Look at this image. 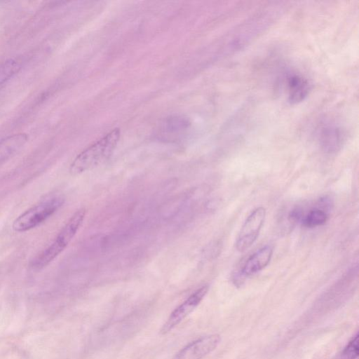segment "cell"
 <instances>
[{
    "label": "cell",
    "mask_w": 359,
    "mask_h": 359,
    "mask_svg": "<svg viewBox=\"0 0 359 359\" xmlns=\"http://www.w3.org/2000/svg\"><path fill=\"white\" fill-rule=\"evenodd\" d=\"M121 132L114 128L104 137L86 148L74 159L69 173L77 175L93 169L107 161L114 152L119 141Z\"/></svg>",
    "instance_id": "cell-1"
},
{
    "label": "cell",
    "mask_w": 359,
    "mask_h": 359,
    "mask_svg": "<svg viewBox=\"0 0 359 359\" xmlns=\"http://www.w3.org/2000/svg\"><path fill=\"white\" fill-rule=\"evenodd\" d=\"M86 213L85 208H81L74 213L55 241L32 262L33 269H41L46 266L66 248L79 231Z\"/></svg>",
    "instance_id": "cell-2"
},
{
    "label": "cell",
    "mask_w": 359,
    "mask_h": 359,
    "mask_svg": "<svg viewBox=\"0 0 359 359\" xmlns=\"http://www.w3.org/2000/svg\"><path fill=\"white\" fill-rule=\"evenodd\" d=\"M64 201L61 196L46 198L17 217L13 223V229L16 232H24L37 226L53 215Z\"/></svg>",
    "instance_id": "cell-3"
},
{
    "label": "cell",
    "mask_w": 359,
    "mask_h": 359,
    "mask_svg": "<svg viewBox=\"0 0 359 359\" xmlns=\"http://www.w3.org/2000/svg\"><path fill=\"white\" fill-rule=\"evenodd\" d=\"M266 210L258 207L253 210L244 222L236 242V249L240 252L248 250L257 240L264 222Z\"/></svg>",
    "instance_id": "cell-4"
},
{
    "label": "cell",
    "mask_w": 359,
    "mask_h": 359,
    "mask_svg": "<svg viewBox=\"0 0 359 359\" xmlns=\"http://www.w3.org/2000/svg\"><path fill=\"white\" fill-rule=\"evenodd\" d=\"M208 289L209 286L207 285L201 287L175 309L163 324L160 331L161 333L162 334H167L189 316L203 299Z\"/></svg>",
    "instance_id": "cell-5"
},
{
    "label": "cell",
    "mask_w": 359,
    "mask_h": 359,
    "mask_svg": "<svg viewBox=\"0 0 359 359\" xmlns=\"http://www.w3.org/2000/svg\"><path fill=\"white\" fill-rule=\"evenodd\" d=\"M220 341L218 334L201 337L180 349L173 359H202L214 351Z\"/></svg>",
    "instance_id": "cell-6"
},
{
    "label": "cell",
    "mask_w": 359,
    "mask_h": 359,
    "mask_svg": "<svg viewBox=\"0 0 359 359\" xmlns=\"http://www.w3.org/2000/svg\"><path fill=\"white\" fill-rule=\"evenodd\" d=\"M273 254V248L265 245L250 255L245 262L242 269L233 277L235 285H241L244 280L265 268L269 263Z\"/></svg>",
    "instance_id": "cell-7"
},
{
    "label": "cell",
    "mask_w": 359,
    "mask_h": 359,
    "mask_svg": "<svg viewBox=\"0 0 359 359\" xmlns=\"http://www.w3.org/2000/svg\"><path fill=\"white\" fill-rule=\"evenodd\" d=\"M318 140L322 149L327 154L337 152L345 140L344 129L334 123H327L318 130Z\"/></svg>",
    "instance_id": "cell-8"
},
{
    "label": "cell",
    "mask_w": 359,
    "mask_h": 359,
    "mask_svg": "<svg viewBox=\"0 0 359 359\" xmlns=\"http://www.w3.org/2000/svg\"><path fill=\"white\" fill-rule=\"evenodd\" d=\"M27 134L19 133L0 140V165L17 154L27 142Z\"/></svg>",
    "instance_id": "cell-9"
},
{
    "label": "cell",
    "mask_w": 359,
    "mask_h": 359,
    "mask_svg": "<svg viewBox=\"0 0 359 359\" xmlns=\"http://www.w3.org/2000/svg\"><path fill=\"white\" fill-rule=\"evenodd\" d=\"M309 81L299 74H292L287 78L288 101L291 104L302 102L310 91Z\"/></svg>",
    "instance_id": "cell-10"
},
{
    "label": "cell",
    "mask_w": 359,
    "mask_h": 359,
    "mask_svg": "<svg viewBox=\"0 0 359 359\" xmlns=\"http://www.w3.org/2000/svg\"><path fill=\"white\" fill-rule=\"evenodd\" d=\"M22 68V62L9 58L0 62V86L12 79Z\"/></svg>",
    "instance_id": "cell-11"
},
{
    "label": "cell",
    "mask_w": 359,
    "mask_h": 359,
    "mask_svg": "<svg viewBox=\"0 0 359 359\" xmlns=\"http://www.w3.org/2000/svg\"><path fill=\"white\" fill-rule=\"evenodd\" d=\"M328 218L326 211L318 208H314L304 215L302 224L306 227H316L324 224Z\"/></svg>",
    "instance_id": "cell-12"
},
{
    "label": "cell",
    "mask_w": 359,
    "mask_h": 359,
    "mask_svg": "<svg viewBox=\"0 0 359 359\" xmlns=\"http://www.w3.org/2000/svg\"><path fill=\"white\" fill-rule=\"evenodd\" d=\"M358 337L357 332L344 348L338 359H357L359 353Z\"/></svg>",
    "instance_id": "cell-13"
},
{
    "label": "cell",
    "mask_w": 359,
    "mask_h": 359,
    "mask_svg": "<svg viewBox=\"0 0 359 359\" xmlns=\"http://www.w3.org/2000/svg\"><path fill=\"white\" fill-rule=\"evenodd\" d=\"M304 212L299 207L294 208L288 214V220L294 224L302 222L304 217Z\"/></svg>",
    "instance_id": "cell-14"
}]
</instances>
